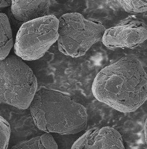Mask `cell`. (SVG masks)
<instances>
[{
  "instance_id": "4",
  "label": "cell",
  "mask_w": 147,
  "mask_h": 149,
  "mask_svg": "<svg viewBox=\"0 0 147 149\" xmlns=\"http://www.w3.org/2000/svg\"><path fill=\"white\" fill-rule=\"evenodd\" d=\"M59 20L58 48L64 55L78 58L103 37L106 28L101 21L78 13H66Z\"/></svg>"
},
{
  "instance_id": "6",
  "label": "cell",
  "mask_w": 147,
  "mask_h": 149,
  "mask_svg": "<svg viewBox=\"0 0 147 149\" xmlns=\"http://www.w3.org/2000/svg\"><path fill=\"white\" fill-rule=\"evenodd\" d=\"M102 39L108 48H135L147 40V25L141 19H127L106 29Z\"/></svg>"
},
{
  "instance_id": "13",
  "label": "cell",
  "mask_w": 147,
  "mask_h": 149,
  "mask_svg": "<svg viewBox=\"0 0 147 149\" xmlns=\"http://www.w3.org/2000/svg\"><path fill=\"white\" fill-rule=\"evenodd\" d=\"M12 5V0H1V8L7 7Z\"/></svg>"
},
{
  "instance_id": "3",
  "label": "cell",
  "mask_w": 147,
  "mask_h": 149,
  "mask_svg": "<svg viewBox=\"0 0 147 149\" xmlns=\"http://www.w3.org/2000/svg\"><path fill=\"white\" fill-rule=\"evenodd\" d=\"M0 86L1 103L25 110L36 93L37 80L22 58L10 55L1 61Z\"/></svg>"
},
{
  "instance_id": "5",
  "label": "cell",
  "mask_w": 147,
  "mask_h": 149,
  "mask_svg": "<svg viewBox=\"0 0 147 149\" xmlns=\"http://www.w3.org/2000/svg\"><path fill=\"white\" fill-rule=\"evenodd\" d=\"M59 20L48 15L24 23L16 36L14 51L23 60L42 58L58 38Z\"/></svg>"
},
{
  "instance_id": "7",
  "label": "cell",
  "mask_w": 147,
  "mask_h": 149,
  "mask_svg": "<svg viewBox=\"0 0 147 149\" xmlns=\"http://www.w3.org/2000/svg\"><path fill=\"white\" fill-rule=\"evenodd\" d=\"M72 149H125L121 134L110 127L90 129L74 143Z\"/></svg>"
},
{
  "instance_id": "1",
  "label": "cell",
  "mask_w": 147,
  "mask_h": 149,
  "mask_svg": "<svg viewBox=\"0 0 147 149\" xmlns=\"http://www.w3.org/2000/svg\"><path fill=\"white\" fill-rule=\"evenodd\" d=\"M92 90L100 102L120 112H132L147 100V74L140 60L125 57L102 70Z\"/></svg>"
},
{
  "instance_id": "12",
  "label": "cell",
  "mask_w": 147,
  "mask_h": 149,
  "mask_svg": "<svg viewBox=\"0 0 147 149\" xmlns=\"http://www.w3.org/2000/svg\"><path fill=\"white\" fill-rule=\"evenodd\" d=\"M0 148L1 149H6L8 147L11 134L10 124L5 118L1 116L0 118Z\"/></svg>"
},
{
  "instance_id": "10",
  "label": "cell",
  "mask_w": 147,
  "mask_h": 149,
  "mask_svg": "<svg viewBox=\"0 0 147 149\" xmlns=\"http://www.w3.org/2000/svg\"><path fill=\"white\" fill-rule=\"evenodd\" d=\"M13 149H58L52 135L50 133L44 134L41 136L35 137L30 140L13 146Z\"/></svg>"
},
{
  "instance_id": "14",
  "label": "cell",
  "mask_w": 147,
  "mask_h": 149,
  "mask_svg": "<svg viewBox=\"0 0 147 149\" xmlns=\"http://www.w3.org/2000/svg\"><path fill=\"white\" fill-rule=\"evenodd\" d=\"M144 138L146 144L147 145V118L145 120V125H144Z\"/></svg>"
},
{
  "instance_id": "8",
  "label": "cell",
  "mask_w": 147,
  "mask_h": 149,
  "mask_svg": "<svg viewBox=\"0 0 147 149\" xmlns=\"http://www.w3.org/2000/svg\"><path fill=\"white\" fill-rule=\"evenodd\" d=\"M50 0H12L11 11L14 18L24 23L47 16Z\"/></svg>"
},
{
  "instance_id": "11",
  "label": "cell",
  "mask_w": 147,
  "mask_h": 149,
  "mask_svg": "<svg viewBox=\"0 0 147 149\" xmlns=\"http://www.w3.org/2000/svg\"><path fill=\"white\" fill-rule=\"evenodd\" d=\"M120 6L129 13L138 14L147 11V0H118Z\"/></svg>"
},
{
  "instance_id": "9",
  "label": "cell",
  "mask_w": 147,
  "mask_h": 149,
  "mask_svg": "<svg viewBox=\"0 0 147 149\" xmlns=\"http://www.w3.org/2000/svg\"><path fill=\"white\" fill-rule=\"evenodd\" d=\"M1 61L8 56L13 47L12 29L8 17L4 13H1Z\"/></svg>"
},
{
  "instance_id": "2",
  "label": "cell",
  "mask_w": 147,
  "mask_h": 149,
  "mask_svg": "<svg viewBox=\"0 0 147 149\" xmlns=\"http://www.w3.org/2000/svg\"><path fill=\"white\" fill-rule=\"evenodd\" d=\"M30 108L37 127L46 132L74 134L87 127L88 114L84 106L59 91L40 89Z\"/></svg>"
}]
</instances>
